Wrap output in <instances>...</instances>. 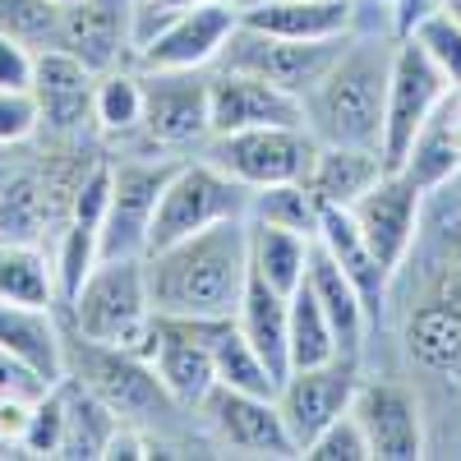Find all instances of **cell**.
<instances>
[{
    "instance_id": "cell-17",
    "label": "cell",
    "mask_w": 461,
    "mask_h": 461,
    "mask_svg": "<svg viewBox=\"0 0 461 461\" xmlns=\"http://www.w3.org/2000/svg\"><path fill=\"white\" fill-rule=\"evenodd\" d=\"M93 93H97V74L74 60L69 51H42L32 69V97L42 130L37 139H97L93 130Z\"/></svg>"
},
{
    "instance_id": "cell-14",
    "label": "cell",
    "mask_w": 461,
    "mask_h": 461,
    "mask_svg": "<svg viewBox=\"0 0 461 461\" xmlns=\"http://www.w3.org/2000/svg\"><path fill=\"white\" fill-rule=\"evenodd\" d=\"M425 189L402 171H383L365 194L351 203V217L360 226V236L369 240L374 258L397 277L415 240H420V221H425Z\"/></svg>"
},
{
    "instance_id": "cell-46",
    "label": "cell",
    "mask_w": 461,
    "mask_h": 461,
    "mask_svg": "<svg viewBox=\"0 0 461 461\" xmlns=\"http://www.w3.org/2000/svg\"><path fill=\"white\" fill-rule=\"evenodd\" d=\"M456 97H461V84H456Z\"/></svg>"
},
{
    "instance_id": "cell-3",
    "label": "cell",
    "mask_w": 461,
    "mask_h": 461,
    "mask_svg": "<svg viewBox=\"0 0 461 461\" xmlns=\"http://www.w3.org/2000/svg\"><path fill=\"white\" fill-rule=\"evenodd\" d=\"M65 374L79 378L88 393H97L111 415L121 420V425H134V429H148L158 434L162 443H171L176 456H185V438L176 429L185 425H199L194 415H189L167 388L158 369L148 360L130 356V351H115V346H97V341H84L65 328Z\"/></svg>"
},
{
    "instance_id": "cell-10",
    "label": "cell",
    "mask_w": 461,
    "mask_h": 461,
    "mask_svg": "<svg viewBox=\"0 0 461 461\" xmlns=\"http://www.w3.org/2000/svg\"><path fill=\"white\" fill-rule=\"evenodd\" d=\"M351 37V32H346ZM346 37H323V42H295V37H277V32H263L249 23H236V32L226 37V47L217 56L221 69H240L254 74V79H267L273 88L304 97L323 69L337 60V51L346 47Z\"/></svg>"
},
{
    "instance_id": "cell-33",
    "label": "cell",
    "mask_w": 461,
    "mask_h": 461,
    "mask_svg": "<svg viewBox=\"0 0 461 461\" xmlns=\"http://www.w3.org/2000/svg\"><path fill=\"white\" fill-rule=\"evenodd\" d=\"M286 346H291V369H310V365H328L341 356L337 332L323 314L319 295L310 291V282H300L286 300Z\"/></svg>"
},
{
    "instance_id": "cell-9",
    "label": "cell",
    "mask_w": 461,
    "mask_h": 461,
    "mask_svg": "<svg viewBox=\"0 0 461 461\" xmlns=\"http://www.w3.org/2000/svg\"><path fill=\"white\" fill-rule=\"evenodd\" d=\"M319 139L304 125H258V130H236V134H212L203 143V158L221 167L230 180L245 189H267L286 180H310Z\"/></svg>"
},
{
    "instance_id": "cell-48",
    "label": "cell",
    "mask_w": 461,
    "mask_h": 461,
    "mask_svg": "<svg viewBox=\"0 0 461 461\" xmlns=\"http://www.w3.org/2000/svg\"><path fill=\"white\" fill-rule=\"evenodd\" d=\"M388 5H397V0H388Z\"/></svg>"
},
{
    "instance_id": "cell-24",
    "label": "cell",
    "mask_w": 461,
    "mask_h": 461,
    "mask_svg": "<svg viewBox=\"0 0 461 461\" xmlns=\"http://www.w3.org/2000/svg\"><path fill=\"white\" fill-rule=\"evenodd\" d=\"M0 346L28 360L42 378H65V319L60 310H32V304L0 300Z\"/></svg>"
},
{
    "instance_id": "cell-27",
    "label": "cell",
    "mask_w": 461,
    "mask_h": 461,
    "mask_svg": "<svg viewBox=\"0 0 461 461\" xmlns=\"http://www.w3.org/2000/svg\"><path fill=\"white\" fill-rule=\"evenodd\" d=\"M199 323H203V341H208V351H212V369H217L221 388L277 397L282 383L273 378V369L263 365V356L249 346V337L240 332L236 319H199Z\"/></svg>"
},
{
    "instance_id": "cell-6",
    "label": "cell",
    "mask_w": 461,
    "mask_h": 461,
    "mask_svg": "<svg viewBox=\"0 0 461 461\" xmlns=\"http://www.w3.org/2000/svg\"><path fill=\"white\" fill-rule=\"evenodd\" d=\"M143 74V121L139 134L106 152L143 158H199L212 139L208 115V69H139Z\"/></svg>"
},
{
    "instance_id": "cell-15",
    "label": "cell",
    "mask_w": 461,
    "mask_h": 461,
    "mask_svg": "<svg viewBox=\"0 0 461 461\" xmlns=\"http://www.w3.org/2000/svg\"><path fill=\"white\" fill-rule=\"evenodd\" d=\"M236 23H240L236 0L185 5L134 51V65L139 69H212Z\"/></svg>"
},
{
    "instance_id": "cell-12",
    "label": "cell",
    "mask_w": 461,
    "mask_h": 461,
    "mask_svg": "<svg viewBox=\"0 0 461 461\" xmlns=\"http://www.w3.org/2000/svg\"><path fill=\"white\" fill-rule=\"evenodd\" d=\"M199 429L212 452H236V456H300L286 420L277 411V397H258L240 388H217L194 411Z\"/></svg>"
},
{
    "instance_id": "cell-45",
    "label": "cell",
    "mask_w": 461,
    "mask_h": 461,
    "mask_svg": "<svg viewBox=\"0 0 461 461\" xmlns=\"http://www.w3.org/2000/svg\"><path fill=\"white\" fill-rule=\"evenodd\" d=\"M443 10H447V14H452V19L461 23V0H443Z\"/></svg>"
},
{
    "instance_id": "cell-5",
    "label": "cell",
    "mask_w": 461,
    "mask_h": 461,
    "mask_svg": "<svg viewBox=\"0 0 461 461\" xmlns=\"http://www.w3.org/2000/svg\"><path fill=\"white\" fill-rule=\"evenodd\" d=\"M402 356L420 383L461 393V258L456 236L425 267V291H420L402 314Z\"/></svg>"
},
{
    "instance_id": "cell-28",
    "label": "cell",
    "mask_w": 461,
    "mask_h": 461,
    "mask_svg": "<svg viewBox=\"0 0 461 461\" xmlns=\"http://www.w3.org/2000/svg\"><path fill=\"white\" fill-rule=\"evenodd\" d=\"M452 111H456V88L425 121V130L415 134V143L406 152V162L397 167L402 176H411L420 189H425V194H438V189H447L461 176V148L452 139Z\"/></svg>"
},
{
    "instance_id": "cell-40",
    "label": "cell",
    "mask_w": 461,
    "mask_h": 461,
    "mask_svg": "<svg viewBox=\"0 0 461 461\" xmlns=\"http://www.w3.org/2000/svg\"><path fill=\"white\" fill-rule=\"evenodd\" d=\"M42 130L32 88H0V143H32Z\"/></svg>"
},
{
    "instance_id": "cell-11",
    "label": "cell",
    "mask_w": 461,
    "mask_h": 461,
    "mask_svg": "<svg viewBox=\"0 0 461 461\" xmlns=\"http://www.w3.org/2000/svg\"><path fill=\"white\" fill-rule=\"evenodd\" d=\"M452 97L447 74L420 51L411 37H397L393 51V74H388V106H383V167L397 171L406 162V152L415 143V134L425 130V121Z\"/></svg>"
},
{
    "instance_id": "cell-37",
    "label": "cell",
    "mask_w": 461,
    "mask_h": 461,
    "mask_svg": "<svg viewBox=\"0 0 461 461\" xmlns=\"http://www.w3.org/2000/svg\"><path fill=\"white\" fill-rule=\"evenodd\" d=\"M406 37H411V42L447 74V84H452V88L461 84V23H456L447 10H434L429 19H420Z\"/></svg>"
},
{
    "instance_id": "cell-16",
    "label": "cell",
    "mask_w": 461,
    "mask_h": 461,
    "mask_svg": "<svg viewBox=\"0 0 461 461\" xmlns=\"http://www.w3.org/2000/svg\"><path fill=\"white\" fill-rule=\"evenodd\" d=\"M365 365L360 360H328V365H310V369H291L277 388V411L286 420V429L295 438V447L304 452L341 411H351L356 383H360Z\"/></svg>"
},
{
    "instance_id": "cell-43",
    "label": "cell",
    "mask_w": 461,
    "mask_h": 461,
    "mask_svg": "<svg viewBox=\"0 0 461 461\" xmlns=\"http://www.w3.org/2000/svg\"><path fill=\"white\" fill-rule=\"evenodd\" d=\"M32 69H37V51L14 42L10 32H0V88H32Z\"/></svg>"
},
{
    "instance_id": "cell-2",
    "label": "cell",
    "mask_w": 461,
    "mask_h": 461,
    "mask_svg": "<svg viewBox=\"0 0 461 461\" xmlns=\"http://www.w3.org/2000/svg\"><path fill=\"white\" fill-rule=\"evenodd\" d=\"M397 32L393 28H356L346 37L323 79L300 97L304 130L319 143L378 148L383 143V106H388Z\"/></svg>"
},
{
    "instance_id": "cell-41",
    "label": "cell",
    "mask_w": 461,
    "mask_h": 461,
    "mask_svg": "<svg viewBox=\"0 0 461 461\" xmlns=\"http://www.w3.org/2000/svg\"><path fill=\"white\" fill-rule=\"evenodd\" d=\"M51 388V378H42L28 360L0 346V397H42Z\"/></svg>"
},
{
    "instance_id": "cell-22",
    "label": "cell",
    "mask_w": 461,
    "mask_h": 461,
    "mask_svg": "<svg viewBox=\"0 0 461 461\" xmlns=\"http://www.w3.org/2000/svg\"><path fill=\"white\" fill-rule=\"evenodd\" d=\"M240 23L295 42H323L356 32V0H254L240 5Z\"/></svg>"
},
{
    "instance_id": "cell-26",
    "label": "cell",
    "mask_w": 461,
    "mask_h": 461,
    "mask_svg": "<svg viewBox=\"0 0 461 461\" xmlns=\"http://www.w3.org/2000/svg\"><path fill=\"white\" fill-rule=\"evenodd\" d=\"M286 300L277 286H267L258 273H249L245 282V295H240V310H236V323L240 332L249 337V346L263 356V365L273 369V378L282 383L291 374V346H286Z\"/></svg>"
},
{
    "instance_id": "cell-36",
    "label": "cell",
    "mask_w": 461,
    "mask_h": 461,
    "mask_svg": "<svg viewBox=\"0 0 461 461\" xmlns=\"http://www.w3.org/2000/svg\"><path fill=\"white\" fill-rule=\"evenodd\" d=\"M51 263H56V286H60V304L88 282V273L102 263V245H97V226L84 221H65L51 240Z\"/></svg>"
},
{
    "instance_id": "cell-44",
    "label": "cell",
    "mask_w": 461,
    "mask_h": 461,
    "mask_svg": "<svg viewBox=\"0 0 461 461\" xmlns=\"http://www.w3.org/2000/svg\"><path fill=\"white\" fill-rule=\"evenodd\" d=\"M37 143V139H32ZM32 143H0V185H5L19 167H28V158H32Z\"/></svg>"
},
{
    "instance_id": "cell-20",
    "label": "cell",
    "mask_w": 461,
    "mask_h": 461,
    "mask_svg": "<svg viewBox=\"0 0 461 461\" xmlns=\"http://www.w3.org/2000/svg\"><path fill=\"white\" fill-rule=\"evenodd\" d=\"M148 365L158 369L162 388L194 415L199 402L217 388V369H212V351L203 341V323L199 319H167L158 314V346H152Z\"/></svg>"
},
{
    "instance_id": "cell-32",
    "label": "cell",
    "mask_w": 461,
    "mask_h": 461,
    "mask_svg": "<svg viewBox=\"0 0 461 461\" xmlns=\"http://www.w3.org/2000/svg\"><path fill=\"white\" fill-rule=\"evenodd\" d=\"M143 121V74L139 65H115L97 74V93H93V130L106 148L125 143L139 134Z\"/></svg>"
},
{
    "instance_id": "cell-8",
    "label": "cell",
    "mask_w": 461,
    "mask_h": 461,
    "mask_svg": "<svg viewBox=\"0 0 461 461\" xmlns=\"http://www.w3.org/2000/svg\"><path fill=\"white\" fill-rule=\"evenodd\" d=\"M185 158H143V152H111V199L97 230L102 258H143L158 199Z\"/></svg>"
},
{
    "instance_id": "cell-4",
    "label": "cell",
    "mask_w": 461,
    "mask_h": 461,
    "mask_svg": "<svg viewBox=\"0 0 461 461\" xmlns=\"http://www.w3.org/2000/svg\"><path fill=\"white\" fill-rule=\"evenodd\" d=\"M60 319L74 337L148 360L158 346V314L148 300L143 258H102L88 282L60 304Z\"/></svg>"
},
{
    "instance_id": "cell-34",
    "label": "cell",
    "mask_w": 461,
    "mask_h": 461,
    "mask_svg": "<svg viewBox=\"0 0 461 461\" xmlns=\"http://www.w3.org/2000/svg\"><path fill=\"white\" fill-rule=\"evenodd\" d=\"M249 217L267 221V226L300 230V236H314L319 217H323V203H319V194L304 180H286V185L254 189V194H249Z\"/></svg>"
},
{
    "instance_id": "cell-18",
    "label": "cell",
    "mask_w": 461,
    "mask_h": 461,
    "mask_svg": "<svg viewBox=\"0 0 461 461\" xmlns=\"http://www.w3.org/2000/svg\"><path fill=\"white\" fill-rule=\"evenodd\" d=\"M60 51L93 74L134 65V0H69L60 14Z\"/></svg>"
},
{
    "instance_id": "cell-7",
    "label": "cell",
    "mask_w": 461,
    "mask_h": 461,
    "mask_svg": "<svg viewBox=\"0 0 461 461\" xmlns=\"http://www.w3.org/2000/svg\"><path fill=\"white\" fill-rule=\"evenodd\" d=\"M249 194L240 180H230L221 167H212L203 152L199 158H185L176 162L162 199H158V212H152V230H148V249H162V245H176L194 230H208L217 221H236V217H249ZM143 249V254H148Z\"/></svg>"
},
{
    "instance_id": "cell-1",
    "label": "cell",
    "mask_w": 461,
    "mask_h": 461,
    "mask_svg": "<svg viewBox=\"0 0 461 461\" xmlns=\"http://www.w3.org/2000/svg\"><path fill=\"white\" fill-rule=\"evenodd\" d=\"M152 314L167 319H236L249 282V217L217 221L176 245L143 254Z\"/></svg>"
},
{
    "instance_id": "cell-47",
    "label": "cell",
    "mask_w": 461,
    "mask_h": 461,
    "mask_svg": "<svg viewBox=\"0 0 461 461\" xmlns=\"http://www.w3.org/2000/svg\"><path fill=\"white\" fill-rule=\"evenodd\" d=\"M60 5H69V0H60Z\"/></svg>"
},
{
    "instance_id": "cell-13",
    "label": "cell",
    "mask_w": 461,
    "mask_h": 461,
    "mask_svg": "<svg viewBox=\"0 0 461 461\" xmlns=\"http://www.w3.org/2000/svg\"><path fill=\"white\" fill-rule=\"evenodd\" d=\"M351 415L360 420V429L369 438V452L383 461H415L429 452V420L425 402L415 388H406L402 378L383 374H360Z\"/></svg>"
},
{
    "instance_id": "cell-25",
    "label": "cell",
    "mask_w": 461,
    "mask_h": 461,
    "mask_svg": "<svg viewBox=\"0 0 461 461\" xmlns=\"http://www.w3.org/2000/svg\"><path fill=\"white\" fill-rule=\"evenodd\" d=\"M388 171L383 167L378 148H346V143H319L314 167H310V185L323 208H351L365 189Z\"/></svg>"
},
{
    "instance_id": "cell-30",
    "label": "cell",
    "mask_w": 461,
    "mask_h": 461,
    "mask_svg": "<svg viewBox=\"0 0 461 461\" xmlns=\"http://www.w3.org/2000/svg\"><path fill=\"white\" fill-rule=\"evenodd\" d=\"M310 249H314V236H300V230L267 226V221L249 217V273H258L282 295H291L304 282V273H310Z\"/></svg>"
},
{
    "instance_id": "cell-29",
    "label": "cell",
    "mask_w": 461,
    "mask_h": 461,
    "mask_svg": "<svg viewBox=\"0 0 461 461\" xmlns=\"http://www.w3.org/2000/svg\"><path fill=\"white\" fill-rule=\"evenodd\" d=\"M60 402H65V434H60V456L69 461H102L106 456V443L115 434L121 420L111 415V406L88 393L79 378H60Z\"/></svg>"
},
{
    "instance_id": "cell-23",
    "label": "cell",
    "mask_w": 461,
    "mask_h": 461,
    "mask_svg": "<svg viewBox=\"0 0 461 461\" xmlns=\"http://www.w3.org/2000/svg\"><path fill=\"white\" fill-rule=\"evenodd\" d=\"M304 282H310V291L319 295L323 314H328V323H332V332H337L341 356L365 365V341H369L365 300H360V291L351 286V277L341 273L337 258H332L319 240H314V249H310V273H304Z\"/></svg>"
},
{
    "instance_id": "cell-35",
    "label": "cell",
    "mask_w": 461,
    "mask_h": 461,
    "mask_svg": "<svg viewBox=\"0 0 461 461\" xmlns=\"http://www.w3.org/2000/svg\"><path fill=\"white\" fill-rule=\"evenodd\" d=\"M60 0H0V32L42 56L60 47Z\"/></svg>"
},
{
    "instance_id": "cell-21",
    "label": "cell",
    "mask_w": 461,
    "mask_h": 461,
    "mask_svg": "<svg viewBox=\"0 0 461 461\" xmlns=\"http://www.w3.org/2000/svg\"><path fill=\"white\" fill-rule=\"evenodd\" d=\"M314 240L337 258V267L346 277H351V286L360 291L365 300V314H369V328H378L383 319H388V300H393V273L374 258L369 240L360 236V226L351 217V208H323L319 217V230Z\"/></svg>"
},
{
    "instance_id": "cell-19",
    "label": "cell",
    "mask_w": 461,
    "mask_h": 461,
    "mask_svg": "<svg viewBox=\"0 0 461 461\" xmlns=\"http://www.w3.org/2000/svg\"><path fill=\"white\" fill-rule=\"evenodd\" d=\"M208 115H212V134H236L258 125H304L300 97L221 65L208 69Z\"/></svg>"
},
{
    "instance_id": "cell-38",
    "label": "cell",
    "mask_w": 461,
    "mask_h": 461,
    "mask_svg": "<svg viewBox=\"0 0 461 461\" xmlns=\"http://www.w3.org/2000/svg\"><path fill=\"white\" fill-rule=\"evenodd\" d=\"M300 456H310V461H374V452H369V438H365V429H360V420L351 415V411H341L332 425L304 447Z\"/></svg>"
},
{
    "instance_id": "cell-31",
    "label": "cell",
    "mask_w": 461,
    "mask_h": 461,
    "mask_svg": "<svg viewBox=\"0 0 461 461\" xmlns=\"http://www.w3.org/2000/svg\"><path fill=\"white\" fill-rule=\"evenodd\" d=\"M0 300L32 304V310H60L56 263L47 245L0 240Z\"/></svg>"
},
{
    "instance_id": "cell-39",
    "label": "cell",
    "mask_w": 461,
    "mask_h": 461,
    "mask_svg": "<svg viewBox=\"0 0 461 461\" xmlns=\"http://www.w3.org/2000/svg\"><path fill=\"white\" fill-rule=\"evenodd\" d=\"M60 434H65V402H60V383L32 402V425L23 434V456H60Z\"/></svg>"
},
{
    "instance_id": "cell-42",
    "label": "cell",
    "mask_w": 461,
    "mask_h": 461,
    "mask_svg": "<svg viewBox=\"0 0 461 461\" xmlns=\"http://www.w3.org/2000/svg\"><path fill=\"white\" fill-rule=\"evenodd\" d=\"M32 402L37 397H0V456L5 452L23 456V434L32 425Z\"/></svg>"
}]
</instances>
